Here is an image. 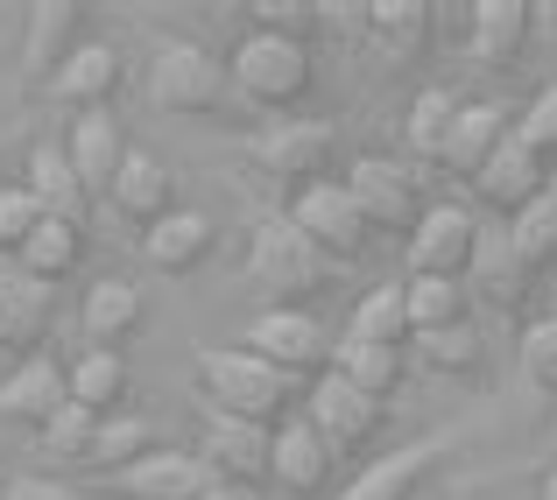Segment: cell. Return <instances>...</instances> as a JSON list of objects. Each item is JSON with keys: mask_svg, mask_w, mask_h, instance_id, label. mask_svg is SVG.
<instances>
[{"mask_svg": "<svg viewBox=\"0 0 557 500\" xmlns=\"http://www.w3.org/2000/svg\"><path fill=\"white\" fill-rule=\"evenodd\" d=\"M190 380H198L205 416H240V423H261V430L289 423V374H275L247 346H205L190 360Z\"/></svg>", "mask_w": 557, "mask_h": 500, "instance_id": "1", "label": "cell"}, {"mask_svg": "<svg viewBox=\"0 0 557 500\" xmlns=\"http://www.w3.org/2000/svg\"><path fill=\"white\" fill-rule=\"evenodd\" d=\"M332 261L304 240L289 218H255V240H247V289L269 297L261 311H311L318 289H332Z\"/></svg>", "mask_w": 557, "mask_h": 500, "instance_id": "2", "label": "cell"}, {"mask_svg": "<svg viewBox=\"0 0 557 500\" xmlns=\"http://www.w3.org/2000/svg\"><path fill=\"white\" fill-rule=\"evenodd\" d=\"M226 78H233V99H247V107L269 113V121H289V113L311 99L318 71H311V50H297V42L247 36L240 50L226 57Z\"/></svg>", "mask_w": 557, "mask_h": 500, "instance_id": "3", "label": "cell"}, {"mask_svg": "<svg viewBox=\"0 0 557 500\" xmlns=\"http://www.w3.org/2000/svg\"><path fill=\"white\" fill-rule=\"evenodd\" d=\"M149 99L163 113H184V121H205L233 99V78L205 42H163L149 64Z\"/></svg>", "mask_w": 557, "mask_h": 500, "instance_id": "4", "label": "cell"}, {"mask_svg": "<svg viewBox=\"0 0 557 500\" xmlns=\"http://www.w3.org/2000/svg\"><path fill=\"white\" fill-rule=\"evenodd\" d=\"M283 218L318 247V254L332 261V268H346V261H360V254L374 247V233H368V218H360L354 190L332 184V176H325V184H304V190H297V204H289Z\"/></svg>", "mask_w": 557, "mask_h": 500, "instance_id": "5", "label": "cell"}, {"mask_svg": "<svg viewBox=\"0 0 557 500\" xmlns=\"http://www.w3.org/2000/svg\"><path fill=\"white\" fill-rule=\"evenodd\" d=\"M473 247H480V218L473 204H431V212L417 218V233L403 240L409 254V283H466V268H473Z\"/></svg>", "mask_w": 557, "mask_h": 500, "instance_id": "6", "label": "cell"}, {"mask_svg": "<svg viewBox=\"0 0 557 500\" xmlns=\"http://www.w3.org/2000/svg\"><path fill=\"white\" fill-rule=\"evenodd\" d=\"M332 155H339V135H332V121H318V113H289V121L255 127V163L269 176H283V184H297V190L325 184Z\"/></svg>", "mask_w": 557, "mask_h": 500, "instance_id": "7", "label": "cell"}, {"mask_svg": "<svg viewBox=\"0 0 557 500\" xmlns=\"http://www.w3.org/2000/svg\"><path fill=\"white\" fill-rule=\"evenodd\" d=\"M247 352L255 360H269L275 374H289V380H304V374H332V332L318 325L311 311H255L247 317Z\"/></svg>", "mask_w": 557, "mask_h": 500, "instance_id": "8", "label": "cell"}, {"mask_svg": "<svg viewBox=\"0 0 557 500\" xmlns=\"http://www.w3.org/2000/svg\"><path fill=\"white\" fill-rule=\"evenodd\" d=\"M346 190H354L368 233H395V240H409V233H417V218L431 212V204H423L417 170L388 163V155H360V163L346 170Z\"/></svg>", "mask_w": 557, "mask_h": 500, "instance_id": "9", "label": "cell"}, {"mask_svg": "<svg viewBox=\"0 0 557 500\" xmlns=\"http://www.w3.org/2000/svg\"><path fill=\"white\" fill-rule=\"evenodd\" d=\"M304 423H311L339 459H354V451H368L381 437V402H368V395L339 374H318L311 395H304Z\"/></svg>", "mask_w": 557, "mask_h": 500, "instance_id": "10", "label": "cell"}, {"mask_svg": "<svg viewBox=\"0 0 557 500\" xmlns=\"http://www.w3.org/2000/svg\"><path fill=\"white\" fill-rule=\"evenodd\" d=\"M198 459L212 479L226 487H269V459H275V430L261 423H240V416H205V437H198Z\"/></svg>", "mask_w": 557, "mask_h": 500, "instance_id": "11", "label": "cell"}, {"mask_svg": "<svg viewBox=\"0 0 557 500\" xmlns=\"http://www.w3.org/2000/svg\"><path fill=\"white\" fill-rule=\"evenodd\" d=\"M339 479V451L311 430L304 416L275 423V459H269V487H283L289 500H325Z\"/></svg>", "mask_w": 557, "mask_h": 500, "instance_id": "12", "label": "cell"}, {"mask_svg": "<svg viewBox=\"0 0 557 500\" xmlns=\"http://www.w3.org/2000/svg\"><path fill=\"white\" fill-rule=\"evenodd\" d=\"M536 36V8L530 0H473L466 8V57L480 71H508Z\"/></svg>", "mask_w": 557, "mask_h": 500, "instance_id": "13", "label": "cell"}, {"mask_svg": "<svg viewBox=\"0 0 557 500\" xmlns=\"http://www.w3.org/2000/svg\"><path fill=\"white\" fill-rule=\"evenodd\" d=\"M64 402H71V366L57 360V352H36V360H22V366L0 374V423H28V430H42Z\"/></svg>", "mask_w": 557, "mask_h": 500, "instance_id": "14", "label": "cell"}, {"mask_svg": "<svg viewBox=\"0 0 557 500\" xmlns=\"http://www.w3.org/2000/svg\"><path fill=\"white\" fill-rule=\"evenodd\" d=\"M107 204L135 233L163 226V218L177 212V170H170L163 155H149V149H127V163H121V176H113V190H107Z\"/></svg>", "mask_w": 557, "mask_h": 500, "instance_id": "15", "label": "cell"}, {"mask_svg": "<svg viewBox=\"0 0 557 500\" xmlns=\"http://www.w3.org/2000/svg\"><path fill=\"white\" fill-rule=\"evenodd\" d=\"M437 459H451V437L445 430H437V437H417V445H395L388 459L360 465L354 487H346L339 500H417V487L437 473Z\"/></svg>", "mask_w": 557, "mask_h": 500, "instance_id": "16", "label": "cell"}, {"mask_svg": "<svg viewBox=\"0 0 557 500\" xmlns=\"http://www.w3.org/2000/svg\"><path fill=\"white\" fill-rule=\"evenodd\" d=\"M508 135H516V121H508L502 99H459V121H451V141H445V163L437 170H451L459 184H473V176L502 155Z\"/></svg>", "mask_w": 557, "mask_h": 500, "instance_id": "17", "label": "cell"}, {"mask_svg": "<svg viewBox=\"0 0 557 500\" xmlns=\"http://www.w3.org/2000/svg\"><path fill=\"white\" fill-rule=\"evenodd\" d=\"M50 297L57 289H42L36 275H22L14 261L0 268V352H14V366L36 360L42 338H50Z\"/></svg>", "mask_w": 557, "mask_h": 500, "instance_id": "18", "label": "cell"}, {"mask_svg": "<svg viewBox=\"0 0 557 500\" xmlns=\"http://www.w3.org/2000/svg\"><path fill=\"white\" fill-rule=\"evenodd\" d=\"M205 487H212L205 459L198 451H170V445H156L149 459H135L127 473H113V493L121 500H198Z\"/></svg>", "mask_w": 557, "mask_h": 500, "instance_id": "19", "label": "cell"}, {"mask_svg": "<svg viewBox=\"0 0 557 500\" xmlns=\"http://www.w3.org/2000/svg\"><path fill=\"white\" fill-rule=\"evenodd\" d=\"M544 184H550V163H544L536 149H522L516 135H508V141H502V155H494V163L473 176V198L487 204V212L516 218L522 204H536V198H544Z\"/></svg>", "mask_w": 557, "mask_h": 500, "instance_id": "20", "label": "cell"}, {"mask_svg": "<svg viewBox=\"0 0 557 500\" xmlns=\"http://www.w3.org/2000/svg\"><path fill=\"white\" fill-rule=\"evenodd\" d=\"M78 28H85L78 0H36V8H28V36H22V78L50 85L57 71H64V57L78 50Z\"/></svg>", "mask_w": 557, "mask_h": 500, "instance_id": "21", "label": "cell"}, {"mask_svg": "<svg viewBox=\"0 0 557 500\" xmlns=\"http://www.w3.org/2000/svg\"><path fill=\"white\" fill-rule=\"evenodd\" d=\"M212 247H219V218L212 212H190V204H177L163 226L141 233V261H149V268H163V275L205 268V261H212Z\"/></svg>", "mask_w": 557, "mask_h": 500, "instance_id": "22", "label": "cell"}, {"mask_svg": "<svg viewBox=\"0 0 557 500\" xmlns=\"http://www.w3.org/2000/svg\"><path fill=\"white\" fill-rule=\"evenodd\" d=\"M50 92L64 99L71 113H113V92H121V50L113 42H78L64 57V71L50 78Z\"/></svg>", "mask_w": 557, "mask_h": 500, "instance_id": "23", "label": "cell"}, {"mask_svg": "<svg viewBox=\"0 0 557 500\" xmlns=\"http://www.w3.org/2000/svg\"><path fill=\"white\" fill-rule=\"evenodd\" d=\"M536 289V275L516 261V247H508V233H487L480 226V247H473V268H466V297L494 303V311H522Z\"/></svg>", "mask_w": 557, "mask_h": 500, "instance_id": "24", "label": "cell"}, {"mask_svg": "<svg viewBox=\"0 0 557 500\" xmlns=\"http://www.w3.org/2000/svg\"><path fill=\"white\" fill-rule=\"evenodd\" d=\"M64 155H71V170H78V184L92 190V198H107L113 176H121V163H127V135H121V121H113V113H78V121H71Z\"/></svg>", "mask_w": 557, "mask_h": 500, "instance_id": "25", "label": "cell"}, {"mask_svg": "<svg viewBox=\"0 0 557 500\" xmlns=\"http://www.w3.org/2000/svg\"><path fill=\"white\" fill-rule=\"evenodd\" d=\"M360 22H368L374 50L395 57V64H417V57L431 50V36H437V8L431 0H368Z\"/></svg>", "mask_w": 557, "mask_h": 500, "instance_id": "26", "label": "cell"}, {"mask_svg": "<svg viewBox=\"0 0 557 500\" xmlns=\"http://www.w3.org/2000/svg\"><path fill=\"white\" fill-rule=\"evenodd\" d=\"M28 198L42 204V218H64V226H85V212H92V190L78 184V170H71V155L57 149V141H36L28 149Z\"/></svg>", "mask_w": 557, "mask_h": 500, "instance_id": "27", "label": "cell"}, {"mask_svg": "<svg viewBox=\"0 0 557 500\" xmlns=\"http://www.w3.org/2000/svg\"><path fill=\"white\" fill-rule=\"evenodd\" d=\"M78 325H85V346L121 352L127 338L141 332V289L121 283V275H99V283L85 289V303H78Z\"/></svg>", "mask_w": 557, "mask_h": 500, "instance_id": "28", "label": "cell"}, {"mask_svg": "<svg viewBox=\"0 0 557 500\" xmlns=\"http://www.w3.org/2000/svg\"><path fill=\"white\" fill-rule=\"evenodd\" d=\"M127 388H135V380H127V360L121 352H78V360H71V402L85 409V416H121L127 409Z\"/></svg>", "mask_w": 557, "mask_h": 500, "instance_id": "29", "label": "cell"}, {"mask_svg": "<svg viewBox=\"0 0 557 500\" xmlns=\"http://www.w3.org/2000/svg\"><path fill=\"white\" fill-rule=\"evenodd\" d=\"M78 261H85V226H64V218H42V226L22 240L14 268H22V275H36L42 289H57L64 275H78Z\"/></svg>", "mask_w": 557, "mask_h": 500, "instance_id": "30", "label": "cell"}, {"mask_svg": "<svg viewBox=\"0 0 557 500\" xmlns=\"http://www.w3.org/2000/svg\"><path fill=\"white\" fill-rule=\"evenodd\" d=\"M346 338L354 346H395V352H409V297H403V283H374L368 297L354 303V325H346Z\"/></svg>", "mask_w": 557, "mask_h": 500, "instance_id": "31", "label": "cell"}, {"mask_svg": "<svg viewBox=\"0 0 557 500\" xmlns=\"http://www.w3.org/2000/svg\"><path fill=\"white\" fill-rule=\"evenodd\" d=\"M332 374L354 380L368 402H388V395L409 380V352H395V346H354V338H346V346L332 352Z\"/></svg>", "mask_w": 557, "mask_h": 500, "instance_id": "32", "label": "cell"}, {"mask_svg": "<svg viewBox=\"0 0 557 500\" xmlns=\"http://www.w3.org/2000/svg\"><path fill=\"white\" fill-rule=\"evenodd\" d=\"M451 121H459V99H451V85H423L417 107H409V149H417V163H445V141H451Z\"/></svg>", "mask_w": 557, "mask_h": 500, "instance_id": "33", "label": "cell"}, {"mask_svg": "<svg viewBox=\"0 0 557 500\" xmlns=\"http://www.w3.org/2000/svg\"><path fill=\"white\" fill-rule=\"evenodd\" d=\"M508 247H516V261L530 275H550L557 268V204L550 198H536V204H522L516 218H508Z\"/></svg>", "mask_w": 557, "mask_h": 500, "instance_id": "34", "label": "cell"}, {"mask_svg": "<svg viewBox=\"0 0 557 500\" xmlns=\"http://www.w3.org/2000/svg\"><path fill=\"white\" fill-rule=\"evenodd\" d=\"M409 297V332H451V325H473V297L466 283H403Z\"/></svg>", "mask_w": 557, "mask_h": 500, "instance_id": "35", "label": "cell"}, {"mask_svg": "<svg viewBox=\"0 0 557 500\" xmlns=\"http://www.w3.org/2000/svg\"><path fill=\"white\" fill-rule=\"evenodd\" d=\"M325 14H332V8H318V0H247V22H255V36L297 42V50H311V42H318Z\"/></svg>", "mask_w": 557, "mask_h": 500, "instance_id": "36", "label": "cell"}, {"mask_svg": "<svg viewBox=\"0 0 557 500\" xmlns=\"http://www.w3.org/2000/svg\"><path fill=\"white\" fill-rule=\"evenodd\" d=\"M149 451H156V430H149L141 416H127V409H121V416H107V423H99L92 459H85V465H99V473L113 479V473H127L135 459H149Z\"/></svg>", "mask_w": 557, "mask_h": 500, "instance_id": "37", "label": "cell"}, {"mask_svg": "<svg viewBox=\"0 0 557 500\" xmlns=\"http://www.w3.org/2000/svg\"><path fill=\"white\" fill-rule=\"evenodd\" d=\"M409 346H417V360L431 366V374H480V360H487V338H480V325L423 332V338H409Z\"/></svg>", "mask_w": 557, "mask_h": 500, "instance_id": "38", "label": "cell"}, {"mask_svg": "<svg viewBox=\"0 0 557 500\" xmlns=\"http://www.w3.org/2000/svg\"><path fill=\"white\" fill-rule=\"evenodd\" d=\"M92 437H99V416H85L78 402H64L36 430V445H42V459H57V465H85V459H92Z\"/></svg>", "mask_w": 557, "mask_h": 500, "instance_id": "39", "label": "cell"}, {"mask_svg": "<svg viewBox=\"0 0 557 500\" xmlns=\"http://www.w3.org/2000/svg\"><path fill=\"white\" fill-rule=\"evenodd\" d=\"M516 360H522V380H530L544 402H557V317H536V325L522 332Z\"/></svg>", "mask_w": 557, "mask_h": 500, "instance_id": "40", "label": "cell"}, {"mask_svg": "<svg viewBox=\"0 0 557 500\" xmlns=\"http://www.w3.org/2000/svg\"><path fill=\"white\" fill-rule=\"evenodd\" d=\"M42 226V204L28 198V184H0V247H8V261L22 254V240Z\"/></svg>", "mask_w": 557, "mask_h": 500, "instance_id": "41", "label": "cell"}, {"mask_svg": "<svg viewBox=\"0 0 557 500\" xmlns=\"http://www.w3.org/2000/svg\"><path fill=\"white\" fill-rule=\"evenodd\" d=\"M516 141H522V149H536L544 163H557V85H544V92H536L530 107H522Z\"/></svg>", "mask_w": 557, "mask_h": 500, "instance_id": "42", "label": "cell"}, {"mask_svg": "<svg viewBox=\"0 0 557 500\" xmlns=\"http://www.w3.org/2000/svg\"><path fill=\"white\" fill-rule=\"evenodd\" d=\"M0 500H92L85 487H64V479H50V473H22V479H8L0 487Z\"/></svg>", "mask_w": 557, "mask_h": 500, "instance_id": "43", "label": "cell"}, {"mask_svg": "<svg viewBox=\"0 0 557 500\" xmlns=\"http://www.w3.org/2000/svg\"><path fill=\"white\" fill-rule=\"evenodd\" d=\"M198 500H255V493H247V487H226V479H212V487H205Z\"/></svg>", "mask_w": 557, "mask_h": 500, "instance_id": "44", "label": "cell"}, {"mask_svg": "<svg viewBox=\"0 0 557 500\" xmlns=\"http://www.w3.org/2000/svg\"><path fill=\"white\" fill-rule=\"evenodd\" d=\"M544 500H557V465H550V479H544Z\"/></svg>", "mask_w": 557, "mask_h": 500, "instance_id": "45", "label": "cell"}, {"mask_svg": "<svg viewBox=\"0 0 557 500\" xmlns=\"http://www.w3.org/2000/svg\"><path fill=\"white\" fill-rule=\"evenodd\" d=\"M544 198H550V204H557V163H550V184H544Z\"/></svg>", "mask_w": 557, "mask_h": 500, "instance_id": "46", "label": "cell"}]
</instances>
